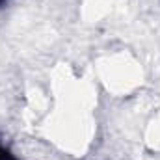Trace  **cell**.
<instances>
[{
    "label": "cell",
    "instance_id": "6da1fadb",
    "mask_svg": "<svg viewBox=\"0 0 160 160\" xmlns=\"http://www.w3.org/2000/svg\"><path fill=\"white\" fill-rule=\"evenodd\" d=\"M0 160H17V158H13V157H11L9 153H6V151H4V149L0 147Z\"/></svg>",
    "mask_w": 160,
    "mask_h": 160
}]
</instances>
